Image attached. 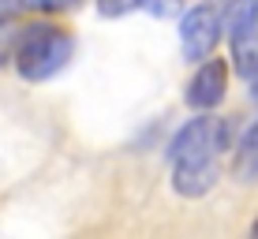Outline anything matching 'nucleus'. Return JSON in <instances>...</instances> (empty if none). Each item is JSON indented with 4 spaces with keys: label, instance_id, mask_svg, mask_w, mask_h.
<instances>
[{
    "label": "nucleus",
    "instance_id": "nucleus-10",
    "mask_svg": "<svg viewBox=\"0 0 258 239\" xmlns=\"http://www.w3.org/2000/svg\"><path fill=\"white\" fill-rule=\"evenodd\" d=\"M79 0H23V8L30 12H64V8H75Z\"/></svg>",
    "mask_w": 258,
    "mask_h": 239
},
{
    "label": "nucleus",
    "instance_id": "nucleus-6",
    "mask_svg": "<svg viewBox=\"0 0 258 239\" xmlns=\"http://www.w3.org/2000/svg\"><path fill=\"white\" fill-rule=\"evenodd\" d=\"M232 172H236L239 183H258V120L243 131V138H239Z\"/></svg>",
    "mask_w": 258,
    "mask_h": 239
},
{
    "label": "nucleus",
    "instance_id": "nucleus-12",
    "mask_svg": "<svg viewBox=\"0 0 258 239\" xmlns=\"http://www.w3.org/2000/svg\"><path fill=\"white\" fill-rule=\"evenodd\" d=\"M247 86H251V97H254V101H258V71H254L251 78H247Z\"/></svg>",
    "mask_w": 258,
    "mask_h": 239
},
{
    "label": "nucleus",
    "instance_id": "nucleus-9",
    "mask_svg": "<svg viewBox=\"0 0 258 239\" xmlns=\"http://www.w3.org/2000/svg\"><path fill=\"white\" fill-rule=\"evenodd\" d=\"M131 8H142V0H97V12L109 15V19H116V15L131 12Z\"/></svg>",
    "mask_w": 258,
    "mask_h": 239
},
{
    "label": "nucleus",
    "instance_id": "nucleus-13",
    "mask_svg": "<svg viewBox=\"0 0 258 239\" xmlns=\"http://www.w3.org/2000/svg\"><path fill=\"white\" fill-rule=\"evenodd\" d=\"M251 232H254V235H258V220H254V224H251Z\"/></svg>",
    "mask_w": 258,
    "mask_h": 239
},
{
    "label": "nucleus",
    "instance_id": "nucleus-8",
    "mask_svg": "<svg viewBox=\"0 0 258 239\" xmlns=\"http://www.w3.org/2000/svg\"><path fill=\"white\" fill-rule=\"evenodd\" d=\"M19 34H23V30H12L8 23L0 26V67L12 60V52H15V49H19Z\"/></svg>",
    "mask_w": 258,
    "mask_h": 239
},
{
    "label": "nucleus",
    "instance_id": "nucleus-1",
    "mask_svg": "<svg viewBox=\"0 0 258 239\" xmlns=\"http://www.w3.org/2000/svg\"><path fill=\"white\" fill-rule=\"evenodd\" d=\"M228 138L232 131L217 116H199L176 131L172 146H168V161H172V187L183 198H202L217 183V161L228 149Z\"/></svg>",
    "mask_w": 258,
    "mask_h": 239
},
{
    "label": "nucleus",
    "instance_id": "nucleus-2",
    "mask_svg": "<svg viewBox=\"0 0 258 239\" xmlns=\"http://www.w3.org/2000/svg\"><path fill=\"white\" fill-rule=\"evenodd\" d=\"M71 52H75V41H71L68 30H60V26H26L19 34L15 67H19L23 78L41 83V78H52L68 64Z\"/></svg>",
    "mask_w": 258,
    "mask_h": 239
},
{
    "label": "nucleus",
    "instance_id": "nucleus-5",
    "mask_svg": "<svg viewBox=\"0 0 258 239\" xmlns=\"http://www.w3.org/2000/svg\"><path fill=\"white\" fill-rule=\"evenodd\" d=\"M225 34L228 41H243L258 34V0H232L225 12Z\"/></svg>",
    "mask_w": 258,
    "mask_h": 239
},
{
    "label": "nucleus",
    "instance_id": "nucleus-11",
    "mask_svg": "<svg viewBox=\"0 0 258 239\" xmlns=\"http://www.w3.org/2000/svg\"><path fill=\"white\" fill-rule=\"evenodd\" d=\"M19 8H23V0H0V26H4V23H12Z\"/></svg>",
    "mask_w": 258,
    "mask_h": 239
},
{
    "label": "nucleus",
    "instance_id": "nucleus-7",
    "mask_svg": "<svg viewBox=\"0 0 258 239\" xmlns=\"http://www.w3.org/2000/svg\"><path fill=\"white\" fill-rule=\"evenodd\" d=\"M142 8H146L154 19H172V15H180L183 0H142Z\"/></svg>",
    "mask_w": 258,
    "mask_h": 239
},
{
    "label": "nucleus",
    "instance_id": "nucleus-4",
    "mask_svg": "<svg viewBox=\"0 0 258 239\" xmlns=\"http://www.w3.org/2000/svg\"><path fill=\"white\" fill-rule=\"evenodd\" d=\"M225 86H228L225 60H206V64L195 71V78L187 83V105L191 109H213V105H221V97H225Z\"/></svg>",
    "mask_w": 258,
    "mask_h": 239
},
{
    "label": "nucleus",
    "instance_id": "nucleus-3",
    "mask_svg": "<svg viewBox=\"0 0 258 239\" xmlns=\"http://www.w3.org/2000/svg\"><path fill=\"white\" fill-rule=\"evenodd\" d=\"M221 30H225V23H221V15H217V8H213V4H199L195 12H187V15H183V23H180L183 56H187V60H206L210 52L217 49Z\"/></svg>",
    "mask_w": 258,
    "mask_h": 239
}]
</instances>
